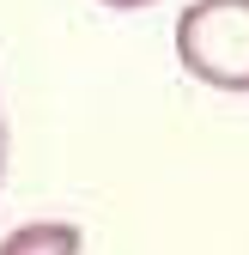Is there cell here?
Instances as JSON below:
<instances>
[{
  "mask_svg": "<svg viewBox=\"0 0 249 255\" xmlns=\"http://www.w3.org/2000/svg\"><path fill=\"white\" fill-rule=\"evenodd\" d=\"M176 61L213 91H249V0H195L176 18Z\"/></svg>",
  "mask_w": 249,
  "mask_h": 255,
  "instance_id": "6da1fadb",
  "label": "cell"
},
{
  "mask_svg": "<svg viewBox=\"0 0 249 255\" xmlns=\"http://www.w3.org/2000/svg\"><path fill=\"white\" fill-rule=\"evenodd\" d=\"M79 225H67V219H37V225H18L6 243H0V255H79Z\"/></svg>",
  "mask_w": 249,
  "mask_h": 255,
  "instance_id": "7a4b0ae2",
  "label": "cell"
},
{
  "mask_svg": "<svg viewBox=\"0 0 249 255\" xmlns=\"http://www.w3.org/2000/svg\"><path fill=\"white\" fill-rule=\"evenodd\" d=\"M0 176H6V110H0Z\"/></svg>",
  "mask_w": 249,
  "mask_h": 255,
  "instance_id": "3957f363",
  "label": "cell"
},
{
  "mask_svg": "<svg viewBox=\"0 0 249 255\" xmlns=\"http://www.w3.org/2000/svg\"><path fill=\"white\" fill-rule=\"evenodd\" d=\"M104 6H116V12H134V6H152V0H104Z\"/></svg>",
  "mask_w": 249,
  "mask_h": 255,
  "instance_id": "277c9868",
  "label": "cell"
}]
</instances>
